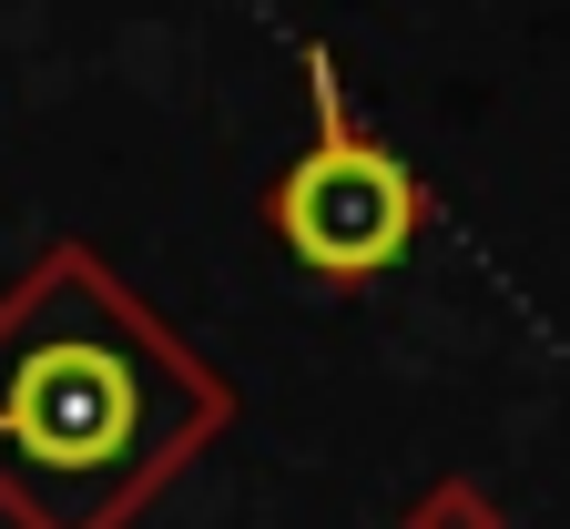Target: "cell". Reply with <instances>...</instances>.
<instances>
[{
  "instance_id": "1",
  "label": "cell",
  "mask_w": 570,
  "mask_h": 529,
  "mask_svg": "<svg viewBox=\"0 0 570 529\" xmlns=\"http://www.w3.org/2000/svg\"><path fill=\"white\" fill-rule=\"evenodd\" d=\"M235 398L142 295L51 245L0 285V519L11 529H132L214 438Z\"/></svg>"
},
{
  "instance_id": "2",
  "label": "cell",
  "mask_w": 570,
  "mask_h": 529,
  "mask_svg": "<svg viewBox=\"0 0 570 529\" xmlns=\"http://www.w3.org/2000/svg\"><path fill=\"white\" fill-rule=\"evenodd\" d=\"M306 92H316V143L275 174L265 224H275V245L296 255L306 275L367 285V275H387L417 245L428 194H417V174L387 154V143L346 112V82H336L326 61H306Z\"/></svg>"
}]
</instances>
